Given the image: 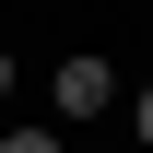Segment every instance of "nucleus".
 I'll return each instance as SVG.
<instances>
[{
    "mask_svg": "<svg viewBox=\"0 0 153 153\" xmlns=\"http://www.w3.org/2000/svg\"><path fill=\"white\" fill-rule=\"evenodd\" d=\"M118 106V71L106 59H59V118H106Z\"/></svg>",
    "mask_w": 153,
    "mask_h": 153,
    "instance_id": "1",
    "label": "nucleus"
},
{
    "mask_svg": "<svg viewBox=\"0 0 153 153\" xmlns=\"http://www.w3.org/2000/svg\"><path fill=\"white\" fill-rule=\"evenodd\" d=\"M0 153H59V130H0Z\"/></svg>",
    "mask_w": 153,
    "mask_h": 153,
    "instance_id": "2",
    "label": "nucleus"
},
{
    "mask_svg": "<svg viewBox=\"0 0 153 153\" xmlns=\"http://www.w3.org/2000/svg\"><path fill=\"white\" fill-rule=\"evenodd\" d=\"M130 130H141V141H153V82H141V94H130Z\"/></svg>",
    "mask_w": 153,
    "mask_h": 153,
    "instance_id": "3",
    "label": "nucleus"
},
{
    "mask_svg": "<svg viewBox=\"0 0 153 153\" xmlns=\"http://www.w3.org/2000/svg\"><path fill=\"white\" fill-rule=\"evenodd\" d=\"M0 94H12V47H0Z\"/></svg>",
    "mask_w": 153,
    "mask_h": 153,
    "instance_id": "4",
    "label": "nucleus"
}]
</instances>
